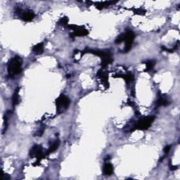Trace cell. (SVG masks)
I'll return each instance as SVG.
<instances>
[{
    "instance_id": "e0dca14e",
    "label": "cell",
    "mask_w": 180,
    "mask_h": 180,
    "mask_svg": "<svg viewBox=\"0 0 180 180\" xmlns=\"http://www.w3.org/2000/svg\"><path fill=\"white\" fill-rule=\"evenodd\" d=\"M154 65H155V62L153 60H148L146 62V70L148 71V70H151L153 68Z\"/></svg>"
},
{
    "instance_id": "6da1fadb",
    "label": "cell",
    "mask_w": 180,
    "mask_h": 180,
    "mask_svg": "<svg viewBox=\"0 0 180 180\" xmlns=\"http://www.w3.org/2000/svg\"><path fill=\"white\" fill-rule=\"evenodd\" d=\"M8 76L13 77V76L18 75L21 71V61L18 57L15 56L9 60L7 65Z\"/></svg>"
},
{
    "instance_id": "2e32d148",
    "label": "cell",
    "mask_w": 180,
    "mask_h": 180,
    "mask_svg": "<svg viewBox=\"0 0 180 180\" xmlns=\"http://www.w3.org/2000/svg\"><path fill=\"white\" fill-rule=\"evenodd\" d=\"M117 77H122V78H123L127 82H130L134 79V76H133V75L131 73V72H129V73L127 74V75H117Z\"/></svg>"
},
{
    "instance_id": "8992f818",
    "label": "cell",
    "mask_w": 180,
    "mask_h": 180,
    "mask_svg": "<svg viewBox=\"0 0 180 180\" xmlns=\"http://www.w3.org/2000/svg\"><path fill=\"white\" fill-rule=\"evenodd\" d=\"M113 166L110 162H105L103 167V172L104 175L110 176L113 173Z\"/></svg>"
},
{
    "instance_id": "9c48e42d",
    "label": "cell",
    "mask_w": 180,
    "mask_h": 180,
    "mask_svg": "<svg viewBox=\"0 0 180 180\" xmlns=\"http://www.w3.org/2000/svg\"><path fill=\"white\" fill-rule=\"evenodd\" d=\"M35 15H34V12L32 11H26L24 12L22 15V19L25 22H28L32 20L34 18Z\"/></svg>"
},
{
    "instance_id": "9a60e30c",
    "label": "cell",
    "mask_w": 180,
    "mask_h": 180,
    "mask_svg": "<svg viewBox=\"0 0 180 180\" xmlns=\"http://www.w3.org/2000/svg\"><path fill=\"white\" fill-rule=\"evenodd\" d=\"M168 104H169V101L167 98L165 97H160L156 102V105H155V106L159 107V106H162V105L165 106V105Z\"/></svg>"
},
{
    "instance_id": "5b68a950",
    "label": "cell",
    "mask_w": 180,
    "mask_h": 180,
    "mask_svg": "<svg viewBox=\"0 0 180 180\" xmlns=\"http://www.w3.org/2000/svg\"><path fill=\"white\" fill-rule=\"evenodd\" d=\"M135 37V34L132 31L127 30L124 33V42H125V47H124V52H128L130 51L131 45L133 44L134 39Z\"/></svg>"
},
{
    "instance_id": "ac0fdd59",
    "label": "cell",
    "mask_w": 180,
    "mask_h": 180,
    "mask_svg": "<svg viewBox=\"0 0 180 180\" xmlns=\"http://www.w3.org/2000/svg\"><path fill=\"white\" fill-rule=\"evenodd\" d=\"M124 41V33H122L120 36H118L115 39V44H120Z\"/></svg>"
},
{
    "instance_id": "7402d4cb",
    "label": "cell",
    "mask_w": 180,
    "mask_h": 180,
    "mask_svg": "<svg viewBox=\"0 0 180 180\" xmlns=\"http://www.w3.org/2000/svg\"><path fill=\"white\" fill-rule=\"evenodd\" d=\"M177 169V166H174V165H170V169L171 170H175Z\"/></svg>"
},
{
    "instance_id": "ffe728a7",
    "label": "cell",
    "mask_w": 180,
    "mask_h": 180,
    "mask_svg": "<svg viewBox=\"0 0 180 180\" xmlns=\"http://www.w3.org/2000/svg\"><path fill=\"white\" fill-rule=\"evenodd\" d=\"M170 149H171V146L170 145H167V146H166L165 147V148H164V152H165V154H167L169 152Z\"/></svg>"
},
{
    "instance_id": "44dd1931",
    "label": "cell",
    "mask_w": 180,
    "mask_h": 180,
    "mask_svg": "<svg viewBox=\"0 0 180 180\" xmlns=\"http://www.w3.org/2000/svg\"><path fill=\"white\" fill-rule=\"evenodd\" d=\"M10 179V176L8 175V174H3V179Z\"/></svg>"
},
{
    "instance_id": "3957f363",
    "label": "cell",
    "mask_w": 180,
    "mask_h": 180,
    "mask_svg": "<svg viewBox=\"0 0 180 180\" xmlns=\"http://www.w3.org/2000/svg\"><path fill=\"white\" fill-rule=\"evenodd\" d=\"M70 103V101L69 98L63 94L60 95L59 97L56 100V105L58 110H63L67 109L68 108Z\"/></svg>"
},
{
    "instance_id": "ba28073f",
    "label": "cell",
    "mask_w": 180,
    "mask_h": 180,
    "mask_svg": "<svg viewBox=\"0 0 180 180\" xmlns=\"http://www.w3.org/2000/svg\"><path fill=\"white\" fill-rule=\"evenodd\" d=\"M97 76L98 77H99L100 79H101V80L102 81V82L103 83V84H105V86L106 85H109V83H108V74L105 73V72H103V70H99L97 72Z\"/></svg>"
},
{
    "instance_id": "5bb4252c",
    "label": "cell",
    "mask_w": 180,
    "mask_h": 180,
    "mask_svg": "<svg viewBox=\"0 0 180 180\" xmlns=\"http://www.w3.org/2000/svg\"><path fill=\"white\" fill-rule=\"evenodd\" d=\"M20 101V98H19V87H17L15 89L14 93L13 94V97H12V103H13V106L18 105Z\"/></svg>"
},
{
    "instance_id": "52a82bcc",
    "label": "cell",
    "mask_w": 180,
    "mask_h": 180,
    "mask_svg": "<svg viewBox=\"0 0 180 180\" xmlns=\"http://www.w3.org/2000/svg\"><path fill=\"white\" fill-rule=\"evenodd\" d=\"M88 34H89V31L86 30V29L80 27L77 30L75 31L73 33H70V36L72 38H74L75 37H83V36L87 35Z\"/></svg>"
},
{
    "instance_id": "30bf717a",
    "label": "cell",
    "mask_w": 180,
    "mask_h": 180,
    "mask_svg": "<svg viewBox=\"0 0 180 180\" xmlns=\"http://www.w3.org/2000/svg\"><path fill=\"white\" fill-rule=\"evenodd\" d=\"M59 145H60V141L58 139H57L56 140V141H53V142L50 145L49 148L47 150V151H46V155H49L50 153L56 151V150L58 148Z\"/></svg>"
},
{
    "instance_id": "d6986e66",
    "label": "cell",
    "mask_w": 180,
    "mask_h": 180,
    "mask_svg": "<svg viewBox=\"0 0 180 180\" xmlns=\"http://www.w3.org/2000/svg\"><path fill=\"white\" fill-rule=\"evenodd\" d=\"M68 17H63V18H62L60 20V24H61V25H68Z\"/></svg>"
},
{
    "instance_id": "7c38bea8",
    "label": "cell",
    "mask_w": 180,
    "mask_h": 180,
    "mask_svg": "<svg viewBox=\"0 0 180 180\" xmlns=\"http://www.w3.org/2000/svg\"><path fill=\"white\" fill-rule=\"evenodd\" d=\"M32 51L35 54L39 55L41 54L44 51V44L43 43H39V44H36L35 46H33L32 48Z\"/></svg>"
},
{
    "instance_id": "7a4b0ae2",
    "label": "cell",
    "mask_w": 180,
    "mask_h": 180,
    "mask_svg": "<svg viewBox=\"0 0 180 180\" xmlns=\"http://www.w3.org/2000/svg\"><path fill=\"white\" fill-rule=\"evenodd\" d=\"M155 120V116H148L138 121L135 124L132 131L139 129V130H146L150 127L152 122Z\"/></svg>"
},
{
    "instance_id": "4fadbf2b",
    "label": "cell",
    "mask_w": 180,
    "mask_h": 180,
    "mask_svg": "<svg viewBox=\"0 0 180 180\" xmlns=\"http://www.w3.org/2000/svg\"><path fill=\"white\" fill-rule=\"evenodd\" d=\"M117 1H103V2H98L96 4V7L98 8V9L101 10L103 9V8L105 7H108V6H110V4H115Z\"/></svg>"
},
{
    "instance_id": "8fae6325",
    "label": "cell",
    "mask_w": 180,
    "mask_h": 180,
    "mask_svg": "<svg viewBox=\"0 0 180 180\" xmlns=\"http://www.w3.org/2000/svg\"><path fill=\"white\" fill-rule=\"evenodd\" d=\"M101 59H102V61H101V65L102 68H106L109 64L112 63V60H113V59H112V54L108 55V56H105L104 57V58H101Z\"/></svg>"
},
{
    "instance_id": "277c9868",
    "label": "cell",
    "mask_w": 180,
    "mask_h": 180,
    "mask_svg": "<svg viewBox=\"0 0 180 180\" xmlns=\"http://www.w3.org/2000/svg\"><path fill=\"white\" fill-rule=\"evenodd\" d=\"M30 156L31 158H37V162H39L41 159L44 158V155L42 151V147L39 145H34L32 147L30 150Z\"/></svg>"
}]
</instances>
